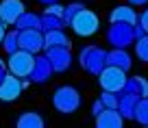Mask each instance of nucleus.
<instances>
[{
	"label": "nucleus",
	"instance_id": "nucleus-23",
	"mask_svg": "<svg viewBox=\"0 0 148 128\" xmlns=\"http://www.w3.org/2000/svg\"><path fill=\"white\" fill-rule=\"evenodd\" d=\"M135 119H137L139 124H144V126H148V96L142 98V100L137 102V109H135Z\"/></svg>",
	"mask_w": 148,
	"mask_h": 128
},
{
	"label": "nucleus",
	"instance_id": "nucleus-31",
	"mask_svg": "<svg viewBox=\"0 0 148 128\" xmlns=\"http://www.w3.org/2000/svg\"><path fill=\"white\" fill-rule=\"evenodd\" d=\"M148 0H129V5H133V7H142V5H146Z\"/></svg>",
	"mask_w": 148,
	"mask_h": 128
},
{
	"label": "nucleus",
	"instance_id": "nucleus-5",
	"mask_svg": "<svg viewBox=\"0 0 148 128\" xmlns=\"http://www.w3.org/2000/svg\"><path fill=\"white\" fill-rule=\"evenodd\" d=\"M107 41L113 48H129L135 41V31L131 24L126 22H111L109 31H107Z\"/></svg>",
	"mask_w": 148,
	"mask_h": 128
},
{
	"label": "nucleus",
	"instance_id": "nucleus-1",
	"mask_svg": "<svg viewBox=\"0 0 148 128\" xmlns=\"http://www.w3.org/2000/svg\"><path fill=\"white\" fill-rule=\"evenodd\" d=\"M52 104L59 113L63 115H70L81 106V93L79 89H74L72 85H61V87L55 89L52 93Z\"/></svg>",
	"mask_w": 148,
	"mask_h": 128
},
{
	"label": "nucleus",
	"instance_id": "nucleus-2",
	"mask_svg": "<svg viewBox=\"0 0 148 128\" xmlns=\"http://www.w3.org/2000/svg\"><path fill=\"white\" fill-rule=\"evenodd\" d=\"M107 54H109V52L102 50V48H98V46L83 48V50H81V57H79L81 59V67H83L85 72L98 76V74L107 67Z\"/></svg>",
	"mask_w": 148,
	"mask_h": 128
},
{
	"label": "nucleus",
	"instance_id": "nucleus-19",
	"mask_svg": "<svg viewBox=\"0 0 148 128\" xmlns=\"http://www.w3.org/2000/svg\"><path fill=\"white\" fill-rule=\"evenodd\" d=\"M18 126L20 128H42L44 126V117L35 111H26L18 117Z\"/></svg>",
	"mask_w": 148,
	"mask_h": 128
},
{
	"label": "nucleus",
	"instance_id": "nucleus-18",
	"mask_svg": "<svg viewBox=\"0 0 148 128\" xmlns=\"http://www.w3.org/2000/svg\"><path fill=\"white\" fill-rule=\"evenodd\" d=\"M122 91H129V93L139 96V98H146L148 96V80H146V78H142V76H133V78L126 80V85H124Z\"/></svg>",
	"mask_w": 148,
	"mask_h": 128
},
{
	"label": "nucleus",
	"instance_id": "nucleus-32",
	"mask_svg": "<svg viewBox=\"0 0 148 128\" xmlns=\"http://www.w3.org/2000/svg\"><path fill=\"white\" fill-rule=\"evenodd\" d=\"M37 2H42V5H52V2H59V0H37Z\"/></svg>",
	"mask_w": 148,
	"mask_h": 128
},
{
	"label": "nucleus",
	"instance_id": "nucleus-24",
	"mask_svg": "<svg viewBox=\"0 0 148 128\" xmlns=\"http://www.w3.org/2000/svg\"><path fill=\"white\" fill-rule=\"evenodd\" d=\"M81 9H85V5H81V2H72V5H68L63 9V20H65V26H70V22H72L74 18H76V13H79Z\"/></svg>",
	"mask_w": 148,
	"mask_h": 128
},
{
	"label": "nucleus",
	"instance_id": "nucleus-9",
	"mask_svg": "<svg viewBox=\"0 0 148 128\" xmlns=\"http://www.w3.org/2000/svg\"><path fill=\"white\" fill-rule=\"evenodd\" d=\"M20 48L33 52V54L44 50V31L42 28H24V31H20Z\"/></svg>",
	"mask_w": 148,
	"mask_h": 128
},
{
	"label": "nucleus",
	"instance_id": "nucleus-17",
	"mask_svg": "<svg viewBox=\"0 0 148 128\" xmlns=\"http://www.w3.org/2000/svg\"><path fill=\"white\" fill-rule=\"evenodd\" d=\"M57 46L70 48V39L63 33V28H55V31L44 33V50H46V48H57Z\"/></svg>",
	"mask_w": 148,
	"mask_h": 128
},
{
	"label": "nucleus",
	"instance_id": "nucleus-16",
	"mask_svg": "<svg viewBox=\"0 0 148 128\" xmlns=\"http://www.w3.org/2000/svg\"><path fill=\"white\" fill-rule=\"evenodd\" d=\"M107 65H116L120 69H129L133 65V61H131V54L126 52V48H113L107 54Z\"/></svg>",
	"mask_w": 148,
	"mask_h": 128
},
{
	"label": "nucleus",
	"instance_id": "nucleus-4",
	"mask_svg": "<svg viewBox=\"0 0 148 128\" xmlns=\"http://www.w3.org/2000/svg\"><path fill=\"white\" fill-rule=\"evenodd\" d=\"M126 80H129L126 69H120V67H116V65H107V67L98 74V82H100L102 91H116V93H120L122 89H124Z\"/></svg>",
	"mask_w": 148,
	"mask_h": 128
},
{
	"label": "nucleus",
	"instance_id": "nucleus-14",
	"mask_svg": "<svg viewBox=\"0 0 148 128\" xmlns=\"http://www.w3.org/2000/svg\"><path fill=\"white\" fill-rule=\"evenodd\" d=\"M122 124H124V117H122V113L118 109H105L96 117L98 128H120Z\"/></svg>",
	"mask_w": 148,
	"mask_h": 128
},
{
	"label": "nucleus",
	"instance_id": "nucleus-30",
	"mask_svg": "<svg viewBox=\"0 0 148 128\" xmlns=\"http://www.w3.org/2000/svg\"><path fill=\"white\" fill-rule=\"evenodd\" d=\"M7 74H9V67H7V65L0 61V82H2V78H5Z\"/></svg>",
	"mask_w": 148,
	"mask_h": 128
},
{
	"label": "nucleus",
	"instance_id": "nucleus-10",
	"mask_svg": "<svg viewBox=\"0 0 148 128\" xmlns=\"http://www.w3.org/2000/svg\"><path fill=\"white\" fill-rule=\"evenodd\" d=\"M24 2L22 0H2L0 2V18L7 26H15V22L20 20V15L24 13Z\"/></svg>",
	"mask_w": 148,
	"mask_h": 128
},
{
	"label": "nucleus",
	"instance_id": "nucleus-21",
	"mask_svg": "<svg viewBox=\"0 0 148 128\" xmlns=\"http://www.w3.org/2000/svg\"><path fill=\"white\" fill-rule=\"evenodd\" d=\"M2 48L7 50V54H11V52L20 50V31H18V28H13V31H7L5 39H2Z\"/></svg>",
	"mask_w": 148,
	"mask_h": 128
},
{
	"label": "nucleus",
	"instance_id": "nucleus-8",
	"mask_svg": "<svg viewBox=\"0 0 148 128\" xmlns=\"http://www.w3.org/2000/svg\"><path fill=\"white\" fill-rule=\"evenodd\" d=\"M63 9L65 7L57 5V2H52V5H46V9H44L42 13V31H55V28H63L65 26V20H63Z\"/></svg>",
	"mask_w": 148,
	"mask_h": 128
},
{
	"label": "nucleus",
	"instance_id": "nucleus-26",
	"mask_svg": "<svg viewBox=\"0 0 148 128\" xmlns=\"http://www.w3.org/2000/svg\"><path fill=\"white\" fill-rule=\"evenodd\" d=\"M105 109H107V106L102 104V100H100V98H98V100H96V102H94V104H92V115H94V117H98V115H100V113H102V111H105Z\"/></svg>",
	"mask_w": 148,
	"mask_h": 128
},
{
	"label": "nucleus",
	"instance_id": "nucleus-6",
	"mask_svg": "<svg viewBox=\"0 0 148 128\" xmlns=\"http://www.w3.org/2000/svg\"><path fill=\"white\" fill-rule=\"evenodd\" d=\"M70 26H72V31L76 33V35H81V37H92L94 33L98 31V26H100V20H98V15L94 13V11L81 9L79 13H76V18L70 22Z\"/></svg>",
	"mask_w": 148,
	"mask_h": 128
},
{
	"label": "nucleus",
	"instance_id": "nucleus-29",
	"mask_svg": "<svg viewBox=\"0 0 148 128\" xmlns=\"http://www.w3.org/2000/svg\"><path fill=\"white\" fill-rule=\"evenodd\" d=\"M5 35H7V24L2 22V18H0V44H2V39H5Z\"/></svg>",
	"mask_w": 148,
	"mask_h": 128
},
{
	"label": "nucleus",
	"instance_id": "nucleus-27",
	"mask_svg": "<svg viewBox=\"0 0 148 128\" xmlns=\"http://www.w3.org/2000/svg\"><path fill=\"white\" fill-rule=\"evenodd\" d=\"M133 31H135V39H142L144 35H148V31H146V28H144V26H142L139 22H137V24L133 26Z\"/></svg>",
	"mask_w": 148,
	"mask_h": 128
},
{
	"label": "nucleus",
	"instance_id": "nucleus-20",
	"mask_svg": "<svg viewBox=\"0 0 148 128\" xmlns=\"http://www.w3.org/2000/svg\"><path fill=\"white\" fill-rule=\"evenodd\" d=\"M15 28H18V31H24V28H42V15L24 11V13L20 15V20L15 22Z\"/></svg>",
	"mask_w": 148,
	"mask_h": 128
},
{
	"label": "nucleus",
	"instance_id": "nucleus-28",
	"mask_svg": "<svg viewBox=\"0 0 148 128\" xmlns=\"http://www.w3.org/2000/svg\"><path fill=\"white\" fill-rule=\"evenodd\" d=\"M139 24H142V26L148 31V9L144 11V13H139Z\"/></svg>",
	"mask_w": 148,
	"mask_h": 128
},
{
	"label": "nucleus",
	"instance_id": "nucleus-13",
	"mask_svg": "<svg viewBox=\"0 0 148 128\" xmlns=\"http://www.w3.org/2000/svg\"><path fill=\"white\" fill-rule=\"evenodd\" d=\"M142 100L139 96L129 91H120V98H118V111L122 113L124 119H135V109H137V102Z\"/></svg>",
	"mask_w": 148,
	"mask_h": 128
},
{
	"label": "nucleus",
	"instance_id": "nucleus-22",
	"mask_svg": "<svg viewBox=\"0 0 148 128\" xmlns=\"http://www.w3.org/2000/svg\"><path fill=\"white\" fill-rule=\"evenodd\" d=\"M135 57L142 63H148V35H144L142 39H135Z\"/></svg>",
	"mask_w": 148,
	"mask_h": 128
},
{
	"label": "nucleus",
	"instance_id": "nucleus-3",
	"mask_svg": "<svg viewBox=\"0 0 148 128\" xmlns=\"http://www.w3.org/2000/svg\"><path fill=\"white\" fill-rule=\"evenodd\" d=\"M35 59L37 57L33 54V52L28 50H15L9 54V61H7V67H9L11 74H15V76L20 78H31V72L33 67H35Z\"/></svg>",
	"mask_w": 148,
	"mask_h": 128
},
{
	"label": "nucleus",
	"instance_id": "nucleus-7",
	"mask_svg": "<svg viewBox=\"0 0 148 128\" xmlns=\"http://www.w3.org/2000/svg\"><path fill=\"white\" fill-rule=\"evenodd\" d=\"M28 82H31V78H26V80H20V76H15V74H7L5 78H2V82H0V100L2 102H13L20 98V93H22V89L26 87Z\"/></svg>",
	"mask_w": 148,
	"mask_h": 128
},
{
	"label": "nucleus",
	"instance_id": "nucleus-25",
	"mask_svg": "<svg viewBox=\"0 0 148 128\" xmlns=\"http://www.w3.org/2000/svg\"><path fill=\"white\" fill-rule=\"evenodd\" d=\"M118 98H120V93H116V91H102L100 93V100L107 109H118Z\"/></svg>",
	"mask_w": 148,
	"mask_h": 128
},
{
	"label": "nucleus",
	"instance_id": "nucleus-12",
	"mask_svg": "<svg viewBox=\"0 0 148 128\" xmlns=\"http://www.w3.org/2000/svg\"><path fill=\"white\" fill-rule=\"evenodd\" d=\"M52 74H55V67H52L50 59H48L46 54L37 57L35 59V67H33V72H31V80L33 82H46V80L52 78Z\"/></svg>",
	"mask_w": 148,
	"mask_h": 128
},
{
	"label": "nucleus",
	"instance_id": "nucleus-11",
	"mask_svg": "<svg viewBox=\"0 0 148 128\" xmlns=\"http://www.w3.org/2000/svg\"><path fill=\"white\" fill-rule=\"evenodd\" d=\"M46 57L50 59L55 72H65L72 65V54H70V48L65 46H57V48H46Z\"/></svg>",
	"mask_w": 148,
	"mask_h": 128
},
{
	"label": "nucleus",
	"instance_id": "nucleus-15",
	"mask_svg": "<svg viewBox=\"0 0 148 128\" xmlns=\"http://www.w3.org/2000/svg\"><path fill=\"white\" fill-rule=\"evenodd\" d=\"M109 20L111 22H126V24H131V26H135V24L139 22V15L135 13L133 5H122V7H116V9L111 11Z\"/></svg>",
	"mask_w": 148,
	"mask_h": 128
}]
</instances>
